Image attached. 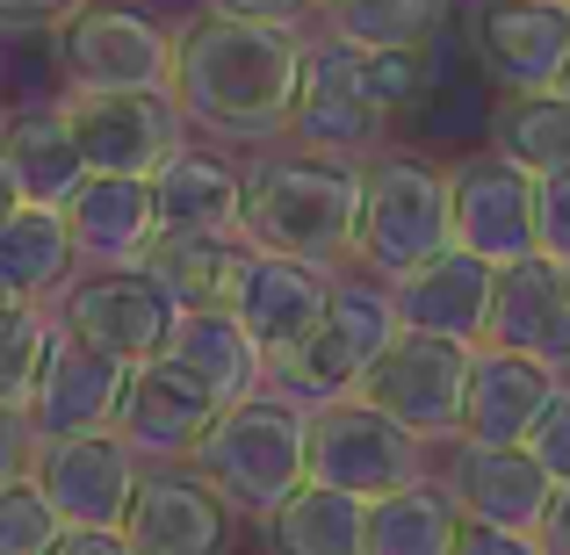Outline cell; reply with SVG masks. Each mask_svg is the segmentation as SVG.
<instances>
[{
    "label": "cell",
    "mask_w": 570,
    "mask_h": 555,
    "mask_svg": "<svg viewBox=\"0 0 570 555\" xmlns=\"http://www.w3.org/2000/svg\"><path fill=\"white\" fill-rule=\"evenodd\" d=\"M304 51L296 29L275 22H203L181 29V66H174V101L209 138H289L296 87H304Z\"/></svg>",
    "instance_id": "6da1fadb"
},
{
    "label": "cell",
    "mask_w": 570,
    "mask_h": 555,
    "mask_svg": "<svg viewBox=\"0 0 570 555\" xmlns=\"http://www.w3.org/2000/svg\"><path fill=\"white\" fill-rule=\"evenodd\" d=\"M362 209H368V167L318 152H275L246 167V246L275 260H304L333 275L362 252Z\"/></svg>",
    "instance_id": "7a4b0ae2"
},
{
    "label": "cell",
    "mask_w": 570,
    "mask_h": 555,
    "mask_svg": "<svg viewBox=\"0 0 570 555\" xmlns=\"http://www.w3.org/2000/svg\"><path fill=\"white\" fill-rule=\"evenodd\" d=\"M195 476H203L232 513H246V519L267 527V519L311 484V412L289 404V397H275V389L238 404V412H224L217 433L203 440V455H195Z\"/></svg>",
    "instance_id": "3957f363"
},
{
    "label": "cell",
    "mask_w": 570,
    "mask_h": 555,
    "mask_svg": "<svg viewBox=\"0 0 570 555\" xmlns=\"http://www.w3.org/2000/svg\"><path fill=\"white\" fill-rule=\"evenodd\" d=\"M181 37L138 0H87L58 29V72L66 95H174Z\"/></svg>",
    "instance_id": "277c9868"
},
{
    "label": "cell",
    "mask_w": 570,
    "mask_h": 555,
    "mask_svg": "<svg viewBox=\"0 0 570 555\" xmlns=\"http://www.w3.org/2000/svg\"><path fill=\"white\" fill-rule=\"evenodd\" d=\"M441 252H455V202H448V167L383 152L368 167V209H362V252L354 260L397 289L404 275L433 267Z\"/></svg>",
    "instance_id": "5b68a950"
},
{
    "label": "cell",
    "mask_w": 570,
    "mask_h": 555,
    "mask_svg": "<svg viewBox=\"0 0 570 555\" xmlns=\"http://www.w3.org/2000/svg\"><path fill=\"white\" fill-rule=\"evenodd\" d=\"M397 333H404V325H397L390 289H376V281H340L325 325L296 354L275 361V397L304 404V412H325V404L354 397V389L368 383V368L397 347Z\"/></svg>",
    "instance_id": "8992f818"
},
{
    "label": "cell",
    "mask_w": 570,
    "mask_h": 555,
    "mask_svg": "<svg viewBox=\"0 0 570 555\" xmlns=\"http://www.w3.org/2000/svg\"><path fill=\"white\" fill-rule=\"evenodd\" d=\"M296 152L347 159V167H376V145L390 138V109L376 101V72L368 51L325 37L304 51V87H296Z\"/></svg>",
    "instance_id": "52a82bcc"
},
{
    "label": "cell",
    "mask_w": 570,
    "mask_h": 555,
    "mask_svg": "<svg viewBox=\"0 0 570 555\" xmlns=\"http://www.w3.org/2000/svg\"><path fill=\"white\" fill-rule=\"evenodd\" d=\"M419 455L426 447L362 397H340L325 412H311V484H325V490L383 505L419 484Z\"/></svg>",
    "instance_id": "ba28073f"
},
{
    "label": "cell",
    "mask_w": 570,
    "mask_h": 555,
    "mask_svg": "<svg viewBox=\"0 0 570 555\" xmlns=\"http://www.w3.org/2000/svg\"><path fill=\"white\" fill-rule=\"evenodd\" d=\"M448 202H455V252H476L484 267L542 260V181L499 152H470L448 167Z\"/></svg>",
    "instance_id": "9c48e42d"
},
{
    "label": "cell",
    "mask_w": 570,
    "mask_h": 555,
    "mask_svg": "<svg viewBox=\"0 0 570 555\" xmlns=\"http://www.w3.org/2000/svg\"><path fill=\"white\" fill-rule=\"evenodd\" d=\"M174 325H181V304L145 267H130V275H80L58 296V333L109 354V361H124V368L167 361Z\"/></svg>",
    "instance_id": "30bf717a"
},
{
    "label": "cell",
    "mask_w": 570,
    "mask_h": 555,
    "mask_svg": "<svg viewBox=\"0 0 570 555\" xmlns=\"http://www.w3.org/2000/svg\"><path fill=\"white\" fill-rule=\"evenodd\" d=\"M470 347H448L426 333H397V347L368 368V383L354 389L362 404H376L383 418H397L419 447L462 440V404H470Z\"/></svg>",
    "instance_id": "8fae6325"
},
{
    "label": "cell",
    "mask_w": 570,
    "mask_h": 555,
    "mask_svg": "<svg viewBox=\"0 0 570 555\" xmlns=\"http://www.w3.org/2000/svg\"><path fill=\"white\" fill-rule=\"evenodd\" d=\"M66 123L87 174L101 181H159V167L188 145V116L174 95H66Z\"/></svg>",
    "instance_id": "7c38bea8"
},
{
    "label": "cell",
    "mask_w": 570,
    "mask_h": 555,
    "mask_svg": "<svg viewBox=\"0 0 570 555\" xmlns=\"http://www.w3.org/2000/svg\"><path fill=\"white\" fill-rule=\"evenodd\" d=\"M29 484L51 498V513L72 534H124L130 505L145 490V462L116 433H101V440H37Z\"/></svg>",
    "instance_id": "4fadbf2b"
},
{
    "label": "cell",
    "mask_w": 570,
    "mask_h": 555,
    "mask_svg": "<svg viewBox=\"0 0 570 555\" xmlns=\"http://www.w3.org/2000/svg\"><path fill=\"white\" fill-rule=\"evenodd\" d=\"M217 418H224V404L181 361H145V368H130V397H124V418H116V440L145 469H195L203 440L217 433Z\"/></svg>",
    "instance_id": "5bb4252c"
},
{
    "label": "cell",
    "mask_w": 570,
    "mask_h": 555,
    "mask_svg": "<svg viewBox=\"0 0 570 555\" xmlns=\"http://www.w3.org/2000/svg\"><path fill=\"white\" fill-rule=\"evenodd\" d=\"M476 66L499 95H563L570 87V0H484Z\"/></svg>",
    "instance_id": "9a60e30c"
},
{
    "label": "cell",
    "mask_w": 570,
    "mask_h": 555,
    "mask_svg": "<svg viewBox=\"0 0 570 555\" xmlns=\"http://www.w3.org/2000/svg\"><path fill=\"white\" fill-rule=\"evenodd\" d=\"M563 375L505 347H476L470 361V404H462V440L455 447H528L542 418L557 412Z\"/></svg>",
    "instance_id": "2e32d148"
},
{
    "label": "cell",
    "mask_w": 570,
    "mask_h": 555,
    "mask_svg": "<svg viewBox=\"0 0 570 555\" xmlns=\"http://www.w3.org/2000/svg\"><path fill=\"white\" fill-rule=\"evenodd\" d=\"M462 519L476 527H505V534H534L542 542L549 513H557V476L534 462V447H455V469H448Z\"/></svg>",
    "instance_id": "e0dca14e"
},
{
    "label": "cell",
    "mask_w": 570,
    "mask_h": 555,
    "mask_svg": "<svg viewBox=\"0 0 570 555\" xmlns=\"http://www.w3.org/2000/svg\"><path fill=\"white\" fill-rule=\"evenodd\" d=\"M124 397H130L124 361H109V354L58 333L51 368L37 383V404H29V426H37V440H101L124 418Z\"/></svg>",
    "instance_id": "ac0fdd59"
},
{
    "label": "cell",
    "mask_w": 570,
    "mask_h": 555,
    "mask_svg": "<svg viewBox=\"0 0 570 555\" xmlns=\"http://www.w3.org/2000/svg\"><path fill=\"white\" fill-rule=\"evenodd\" d=\"M404 333L448 339V347H491V304H499V267H484L476 252H441L433 267L404 275L390 289Z\"/></svg>",
    "instance_id": "d6986e66"
},
{
    "label": "cell",
    "mask_w": 570,
    "mask_h": 555,
    "mask_svg": "<svg viewBox=\"0 0 570 555\" xmlns=\"http://www.w3.org/2000/svg\"><path fill=\"white\" fill-rule=\"evenodd\" d=\"M340 281L325 267H304V260H275V252H253L246 275H238V296H232V318L246 325L253 339L267 347V361L296 354L311 333L325 325Z\"/></svg>",
    "instance_id": "ffe728a7"
},
{
    "label": "cell",
    "mask_w": 570,
    "mask_h": 555,
    "mask_svg": "<svg viewBox=\"0 0 570 555\" xmlns=\"http://www.w3.org/2000/svg\"><path fill=\"white\" fill-rule=\"evenodd\" d=\"M124 542L130 555H232V505L195 469H145Z\"/></svg>",
    "instance_id": "44dd1931"
},
{
    "label": "cell",
    "mask_w": 570,
    "mask_h": 555,
    "mask_svg": "<svg viewBox=\"0 0 570 555\" xmlns=\"http://www.w3.org/2000/svg\"><path fill=\"white\" fill-rule=\"evenodd\" d=\"M66 224H72V246H80V267H95V275H130V267H145V252L167 231L153 181H101V174L72 195Z\"/></svg>",
    "instance_id": "7402d4cb"
},
{
    "label": "cell",
    "mask_w": 570,
    "mask_h": 555,
    "mask_svg": "<svg viewBox=\"0 0 570 555\" xmlns=\"http://www.w3.org/2000/svg\"><path fill=\"white\" fill-rule=\"evenodd\" d=\"M167 361H181L195 383L224 404V412H238V404H253V397L275 389V361H267V347L232 318V310H181Z\"/></svg>",
    "instance_id": "603a6c76"
},
{
    "label": "cell",
    "mask_w": 570,
    "mask_h": 555,
    "mask_svg": "<svg viewBox=\"0 0 570 555\" xmlns=\"http://www.w3.org/2000/svg\"><path fill=\"white\" fill-rule=\"evenodd\" d=\"M491 347L528 354V361L557 368L570 383V296H563V267L549 260H520L499 275V304H491Z\"/></svg>",
    "instance_id": "cb8c5ba5"
},
{
    "label": "cell",
    "mask_w": 570,
    "mask_h": 555,
    "mask_svg": "<svg viewBox=\"0 0 570 555\" xmlns=\"http://www.w3.org/2000/svg\"><path fill=\"white\" fill-rule=\"evenodd\" d=\"M0 152H8L14 181H22V195L37 209H72V195L95 181L87 159H80V138H72V123H66V101L8 109L0 116Z\"/></svg>",
    "instance_id": "d4e9b609"
},
{
    "label": "cell",
    "mask_w": 570,
    "mask_h": 555,
    "mask_svg": "<svg viewBox=\"0 0 570 555\" xmlns=\"http://www.w3.org/2000/svg\"><path fill=\"white\" fill-rule=\"evenodd\" d=\"M159 224L167 231H217V238H246V174L232 167L209 145H181V152L159 167Z\"/></svg>",
    "instance_id": "484cf974"
},
{
    "label": "cell",
    "mask_w": 570,
    "mask_h": 555,
    "mask_svg": "<svg viewBox=\"0 0 570 555\" xmlns=\"http://www.w3.org/2000/svg\"><path fill=\"white\" fill-rule=\"evenodd\" d=\"M246 260H253L246 238H217V231H159V246L145 252V275H153L181 310H232Z\"/></svg>",
    "instance_id": "4316f807"
},
{
    "label": "cell",
    "mask_w": 570,
    "mask_h": 555,
    "mask_svg": "<svg viewBox=\"0 0 570 555\" xmlns=\"http://www.w3.org/2000/svg\"><path fill=\"white\" fill-rule=\"evenodd\" d=\"M0 281H8L22 304H58V296L80 281V246H72L66 209H37L22 202L0 231Z\"/></svg>",
    "instance_id": "83f0119b"
},
{
    "label": "cell",
    "mask_w": 570,
    "mask_h": 555,
    "mask_svg": "<svg viewBox=\"0 0 570 555\" xmlns=\"http://www.w3.org/2000/svg\"><path fill=\"white\" fill-rule=\"evenodd\" d=\"M267 555H368V505L347 490L304 484L275 519L261 527Z\"/></svg>",
    "instance_id": "f1b7e54d"
},
{
    "label": "cell",
    "mask_w": 570,
    "mask_h": 555,
    "mask_svg": "<svg viewBox=\"0 0 570 555\" xmlns=\"http://www.w3.org/2000/svg\"><path fill=\"white\" fill-rule=\"evenodd\" d=\"M491 152L513 159L528 181L570 174V101L563 95H499V109H491Z\"/></svg>",
    "instance_id": "f546056e"
},
{
    "label": "cell",
    "mask_w": 570,
    "mask_h": 555,
    "mask_svg": "<svg viewBox=\"0 0 570 555\" xmlns=\"http://www.w3.org/2000/svg\"><path fill=\"white\" fill-rule=\"evenodd\" d=\"M455 542H462V505L433 476L368 505V555H455Z\"/></svg>",
    "instance_id": "4dcf8cb0"
},
{
    "label": "cell",
    "mask_w": 570,
    "mask_h": 555,
    "mask_svg": "<svg viewBox=\"0 0 570 555\" xmlns=\"http://www.w3.org/2000/svg\"><path fill=\"white\" fill-rule=\"evenodd\" d=\"M448 8H455V0H318L325 29H333L340 43H354V51H368V58L419 51V43L448 22Z\"/></svg>",
    "instance_id": "1f68e13d"
},
{
    "label": "cell",
    "mask_w": 570,
    "mask_h": 555,
    "mask_svg": "<svg viewBox=\"0 0 570 555\" xmlns=\"http://www.w3.org/2000/svg\"><path fill=\"white\" fill-rule=\"evenodd\" d=\"M51 347H58L51 310H14V318H0V412L29 418L37 383H43V368H51Z\"/></svg>",
    "instance_id": "d6a6232c"
},
{
    "label": "cell",
    "mask_w": 570,
    "mask_h": 555,
    "mask_svg": "<svg viewBox=\"0 0 570 555\" xmlns=\"http://www.w3.org/2000/svg\"><path fill=\"white\" fill-rule=\"evenodd\" d=\"M58 542H66V519L51 513V498L29 476L0 490V555H51Z\"/></svg>",
    "instance_id": "836d02e7"
},
{
    "label": "cell",
    "mask_w": 570,
    "mask_h": 555,
    "mask_svg": "<svg viewBox=\"0 0 570 555\" xmlns=\"http://www.w3.org/2000/svg\"><path fill=\"white\" fill-rule=\"evenodd\" d=\"M368 72H376V101L390 116L412 109L419 87H426V58H419V51H383V58H368Z\"/></svg>",
    "instance_id": "e575fe53"
},
{
    "label": "cell",
    "mask_w": 570,
    "mask_h": 555,
    "mask_svg": "<svg viewBox=\"0 0 570 555\" xmlns=\"http://www.w3.org/2000/svg\"><path fill=\"white\" fill-rule=\"evenodd\" d=\"M542 260L570 267V174L542 181Z\"/></svg>",
    "instance_id": "d590c367"
},
{
    "label": "cell",
    "mask_w": 570,
    "mask_h": 555,
    "mask_svg": "<svg viewBox=\"0 0 570 555\" xmlns=\"http://www.w3.org/2000/svg\"><path fill=\"white\" fill-rule=\"evenodd\" d=\"M528 447H534V462L557 476V490H570V389L557 397V412L542 418V433H534Z\"/></svg>",
    "instance_id": "8d00e7d4"
},
{
    "label": "cell",
    "mask_w": 570,
    "mask_h": 555,
    "mask_svg": "<svg viewBox=\"0 0 570 555\" xmlns=\"http://www.w3.org/2000/svg\"><path fill=\"white\" fill-rule=\"evenodd\" d=\"M203 14L217 22H275V29H296V14L318 8V0H195Z\"/></svg>",
    "instance_id": "74e56055"
},
{
    "label": "cell",
    "mask_w": 570,
    "mask_h": 555,
    "mask_svg": "<svg viewBox=\"0 0 570 555\" xmlns=\"http://www.w3.org/2000/svg\"><path fill=\"white\" fill-rule=\"evenodd\" d=\"M29 462H37V426H29L22 412H0V490L22 484Z\"/></svg>",
    "instance_id": "f35d334b"
},
{
    "label": "cell",
    "mask_w": 570,
    "mask_h": 555,
    "mask_svg": "<svg viewBox=\"0 0 570 555\" xmlns=\"http://www.w3.org/2000/svg\"><path fill=\"white\" fill-rule=\"evenodd\" d=\"M455 555H542V542H534V534H505V527H476V519H462Z\"/></svg>",
    "instance_id": "ab89813d"
},
{
    "label": "cell",
    "mask_w": 570,
    "mask_h": 555,
    "mask_svg": "<svg viewBox=\"0 0 570 555\" xmlns=\"http://www.w3.org/2000/svg\"><path fill=\"white\" fill-rule=\"evenodd\" d=\"M80 8L87 0H0V29H43V22L66 29Z\"/></svg>",
    "instance_id": "60d3db41"
},
{
    "label": "cell",
    "mask_w": 570,
    "mask_h": 555,
    "mask_svg": "<svg viewBox=\"0 0 570 555\" xmlns=\"http://www.w3.org/2000/svg\"><path fill=\"white\" fill-rule=\"evenodd\" d=\"M51 555H130V542L124 534H72L66 527V542H58Z\"/></svg>",
    "instance_id": "b9f144b4"
},
{
    "label": "cell",
    "mask_w": 570,
    "mask_h": 555,
    "mask_svg": "<svg viewBox=\"0 0 570 555\" xmlns=\"http://www.w3.org/2000/svg\"><path fill=\"white\" fill-rule=\"evenodd\" d=\"M542 555H570V490L557 498V513H549V527H542Z\"/></svg>",
    "instance_id": "7bdbcfd3"
},
{
    "label": "cell",
    "mask_w": 570,
    "mask_h": 555,
    "mask_svg": "<svg viewBox=\"0 0 570 555\" xmlns=\"http://www.w3.org/2000/svg\"><path fill=\"white\" fill-rule=\"evenodd\" d=\"M29 195H22V181H14V167H8V152H0V231H8V217L22 209Z\"/></svg>",
    "instance_id": "ee69618b"
},
{
    "label": "cell",
    "mask_w": 570,
    "mask_h": 555,
    "mask_svg": "<svg viewBox=\"0 0 570 555\" xmlns=\"http://www.w3.org/2000/svg\"><path fill=\"white\" fill-rule=\"evenodd\" d=\"M14 310H37V304H22V296H14L8 281H0V318H14Z\"/></svg>",
    "instance_id": "f6af8a7d"
},
{
    "label": "cell",
    "mask_w": 570,
    "mask_h": 555,
    "mask_svg": "<svg viewBox=\"0 0 570 555\" xmlns=\"http://www.w3.org/2000/svg\"><path fill=\"white\" fill-rule=\"evenodd\" d=\"M563 296H570V267H563Z\"/></svg>",
    "instance_id": "bcb514c9"
},
{
    "label": "cell",
    "mask_w": 570,
    "mask_h": 555,
    "mask_svg": "<svg viewBox=\"0 0 570 555\" xmlns=\"http://www.w3.org/2000/svg\"><path fill=\"white\" fill-rule=\"evenodd\" d=\"M563 101H570V87H563Z\"/></svg>",
    "instance_id": "7dc6e473"
}]
</instances>
